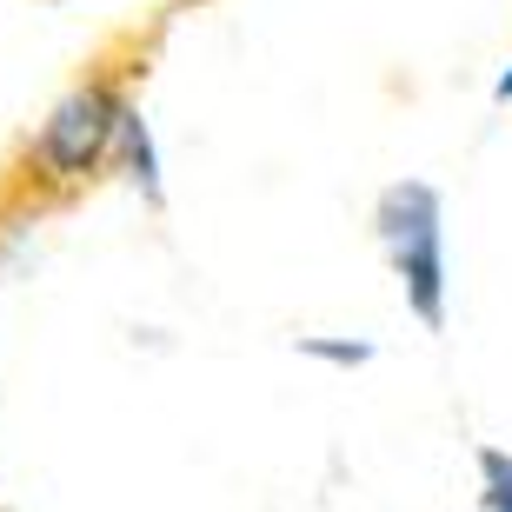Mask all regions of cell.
<instances>
[{
  "label": "cell",
  "instance_id": "cell-1",
  "mask_svg": "<svg viewBox=\"0 0 512 512\" xmlns=\"http://www.w3.org/2000/svg\"><path fill=\"white\" fill-rule=\"evenodd\" d=\"M373 227L406 286V306L419 313V326L439 333L446 326V207H439V193L426 180H393L373 207Z\"/></svg>",
  "mask_w": 512,
  "mask_h": 512
},
{
  "label": "cell",
  "instance_id": "cell-2",
  "mask_svg": "<svg viewBox=\"0 0 512 512\" xmlns=\"http://www.w3.org/2000/svg\"><path fill=\"white\" fill-rule=\"evenodd\" d=\"M120 114H127V100H120L107 80L74 87L54 114L40 120V133H34V167L47 173V180H80V173L107 167V160H114Z\"/></svg>",
  "mask_w": 512,
  "mask_h": 512
},
{
  "label": "cell",
  "instance_id": "cell-3",
  "mask_svg": "<svg viewBox=\"0 0 512 512\" xmlns=\"http://www.w3.org/2000/svg\"><path fill=\"white\" fill-rule=\"evenodd\" d=\"M114 160H120V173H127L133 187L147 193V200H160V160H153V133H147V120L133 114H120V133H114Z\"/></svg>",
  "mask_w": 512,
  "mask_h": 512
},
{
  "label": "cell",
  "instance_id": "cell-4",
  "mask_svg": "<svg viewBox=\"0 0 512 512\" xmlns=\"http://www.w3.org/2000/svg\"><path fill=\"white\" fill-rule=\"evenodd\" d=\"M479 506L486 512H512V453H499V446L479 453Z\"/></svg>",
  "mask_w": 512,
  "mask_h": 512
},
{
  "label": "cell",
  "instance_id": "cell-5",
  "mask_svg": "<svg viewBox=\"0 0 512 512\" xmlns=\"http://www.w3.org/2000/svg\"><path fill=\"white\" fill-rule=\"evenodd\" d=\"M306 360H326V366H366L373 360V340H300Z\"/></svg>",
  "mask_w": 512,
  "mask_h": 512
},
{
  "label": "cell",
  "instance_id": "cell-6",
  "mask_svg": "<svg viewBox=\"0 0 512 512\" xmlns=\"http://www.w3.org/2000/svg\"><path fill=\"white\" fill-rule=\"evenodd\" d=\"M493 100H512V67L499 74V87H493Z\"/></svg>",
  "mask_w": 512,
  "mask_h": 512
}]
</instances>
